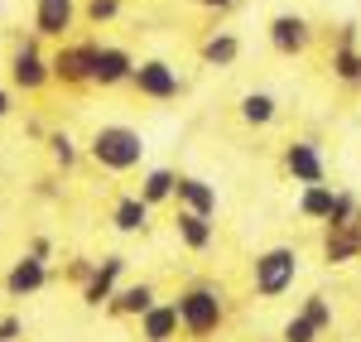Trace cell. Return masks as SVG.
<instances>
[{
	"label": "cell",
	"mask_w": 361,
	"mask_h": 342,
	"mask_svg": "<svg viewBox=\"0 0 361 342\" xmlns=\"http://www.w3.org/2000/svg\"><path fill=\"white\" fill-rule=\"evenodd\" d=\"M323 256H328V265H347V260L361 256V207L347 217V222H333V227H328Z\"/></svg>",
	"instance_id": "6"
},
{
	"label": "cell",
	"mask_w": 361,
	"mask_h": 342,
	"mask_svg": "<svg viewBox=\"0 0 361 342\" xmlns=\"http://www.w3.org/2000/svg\"><path fill=\"white\" fill-rule=\"evenodd\" d=\"M173 198H178V212H197V217H212L217 212V188L207 178H193V173H183L173 183Z\"/></svg>",
	"instance_id": "12"
},
{
	"label": "cell",
	"mask_w": 361,
	"mask_h": 342,
	"mask_svg": "<svg viewBox=\"0 0 361 342\" xmlns=\"http://www.w3.org/2000/svg\"><path fill=\"white\" fill-rule=\"evenodd\" d=\"M140 338L145 342H173L178 338V309L173 304H154L149 314L140 318Z\"/></svg>",
	"instance_id": "16"
},
{
	"label": "cell",
	"mask_w": 361,
	"mask_h": 342,
	"mask_svg": "<svg viewBox=\"0 0 361 342\" xmlns=\"http://www.w3.org/2000/svg\"><path fill=\"white\" fill-rule=\"evenodd\" d=\"M299 314H304L308 323L318 328V333H328V328H333V304H328V294H308Z\"/></svg>",
	"instance_id": "24"
},
{
	"label": "cell",
	"mask_w": 361,
	"mask_h": 342,
	"mask_svg": "<svg viewBox=\"0 0 361 342\" xmlns=\"http://www.w3.org/2000/svg\"><path fill=\"white\" fill-rule=\"evenodd\" d=\"M154 304H159V299H154V289L140 280V285H121V289H116L106 309H111L116 318H145L149 309H154Z\"/></svg>",
	"instance_id": "14"
},
{
	"label": "cell",
	"mask_w": 361,
	"mask_h": 342,
	"mask_svg": "<svg viewBox=\"0 0 361 342\" xmlns=\"http://www.w3.org/2000/svg\"><path fill=\"white\" fill-rule=\"evenodd\" d=\"M284 169L294 173V183L313 188V183H323V154H318L308 140H294L289 149H284Z\"/></svg>",
	"instance_id": "13"
},
{
	"label": "cell",
	"mask_w": 361,
	"mask_h": 342,
	"mask_svg": "<svg viewBox=\"0 0 361 342\" xmlns=\"http://www.w3.org/2000/svg\"><path fill=\"white\" fill-rule=\"evenodd\" d=\"M92 270H97V260H73V265H68V280H73V285H87Z\"/></svg>",
	"instance_id": "29"
},
{
	"label": "cell",
	"mask_w": 361,
	"mask_h": 342,
	"mask_svg": "<svg viewBox=\"0 0 361 342\" xmlns=\"http://www.w3.org/2000/svg\"><path fill=\"white\" fill-rule=\"evenodd\" d=\"M299 275V251L294 246H270L265 256H255V294L260 299H279Z\"/></svg>",
	"instance_id": "3"
},
{
	"label": "cell",
	"mask_w": 361,
	"mask_h": 342,
	"mask_svg": "<svg viewBox=\"0 0 361 342\" xmlns=\"http://www.w3.org/2000/svg\"><path fill=\"white\" fill-rule=\"evenodd\" d=\"M202 5H212V10H231V0H202Z\"/></svg>",
	"instance_id": "32"
},
{
	"label": "cell",
	"mask_w": 361,
	"mask_h": 342,
	"mask_svg": "<svg viewBox=\"0 0 361 342\" xmlns=\"http://www.w3.org/2000/svg\"><path fill=\"white\" fill-rule=\"evenodd\" d=\"M54 73H49V58H39V49L34 44H25V49H15V58H10V83L25 87V92H39V87L49 83Z\"/></svg>",
	"instance_id": "11"
},
{
	"label": "cell",
	"mask_w": 361,
	"mask_h": 342,
	"mask_svg": "<svg viewBox=\"0 0 361 342\" xmlns=\"http://www.w3.org/2000/svg\"><path fill=\"white\" fill-rule=\"evenodd\" d=\"M49 285V260L39 256H20L10 265V275H5V289H10V299H29V294H39V289Z\"/></svg>",
	"instance_id": "9"
},
{
	"label": "cell",
	"mask_w": 361,
	"mask_h": 342,
	"mask_svg": "<svg viewBox=\"0 0 361 342\" xmlns=\"http://www.w3.org/2000/svg\"><path fill=\"white\" fill-rule=\"evenodd\" d=\"M111 222H116V231L135 236V231H145V227H149V207L140 202V193H130V198H121V202L111 207Z\"/></svg>",
	"instance_id": "18"
},
{
	"label": "cell",
	"mask_w": 361,
	"mask_h": 342,
	"mask_svg": "<svg viewBox=\"0 0 361 342\" xmlns=\"http://www.w3.org/2000/svg\"><path fill=\"white\" fill-rule=\"evenodd\" d=\"M20 333H25V318H20V314L0 318V342H20Z\"/></svg>",
	"instance_id": "28"
},
{
	"label": "cell",
	"mask_w": 361,
	"mask_h": 342,
	"mask_svg": "<svg viewBox=\"0 0 361 342\" xmlns=\"http://www.w3.org/2000/svg\"><path fill=\"white\" fill-rule=\"evenodd\" d=\"M270 39H275L279 54H304L313 34H308V25L299 15H275V20H270Z\"/></svg>",
	"instance_id": "15"
},
{
	"label": "cell",
	"mask_w": 361,
	"mask_h": 342,
	"mask_svg": "<svg viewBox=\"0 0 361 342\" xmlns=\"http://www.w3.org/2000/svg\"><path fill=\"white\" fill-rule=\"evenodd\" d=\"M173 183H178V173H173V169H149L145 178H140V202H145V207L169 202V198H173Z\"/></svg>",
	"instance_id": "19"
},
{
	"label": "cell",
	"mask_w": 361,
	"mask_h": 342,
	"mask_svg": "<svg viewBox=\"0 0 361 342\" xmlns=\"http://www.w3.org/2000/svg\"><path fill=\"white\" fill-rule=\"evenodd\" d=\"M49 251H54V246H49V236H34V246H29V256L49 260Z\"/></svg>",
	"instance_id": "30"
},
{
	"label": "cell",
	"mask_w": 361,
	"mask_h": 342,
	"mask_svg": "<svg viewBox=\"0 0 361 342\" xmlns=\"http://www.w3.org/2000/svg\"><path fill=\"white\" fill-rule=\"evenodd\" d=\"M236 54H241V44H236L231 34H217V39H207V44H202V58H207V63H217V68L236 63Z\"/></svg>",
	"instance_id": "23"
},
{
	"label": "cell",
	"mask_w": 361,
	"mask_h": 342,
	"mask_svg": "<svg viewBox=\"0 0 361 342\" xmlns=\"http://www.w3.org/2000/svg\"><path fill=\"white\" fill-rule=\"evenodd\" d=\"M92 54H97V44H68V49H58V54H54L49 73H54L58 83H68V87L92 83Z\"/></svg>",
	"instance_id": "7"
},
{
	"label": "cell",
	"mask_w": 361,
	"mask_h": 342,
	"mask_svg": "<svg viewBox=\"0 0 361 342\" xmlns=\"http://www.w3.org/2000/svg\"><path fill=\"white\" fill-rule=\"evenodd\" d=\"M121 15V0H87V20H97V25H106Z\"/></svg>",
	"instance_id": "27"
},
{
	"label": "cell",
	"mask_w": 361,
	"mask_h": 342,
	"mask_svg": "<svg viewBox=\"0 0 361 342\" xmlns=\"http://www.w3.org/2000/svg\"><path fill=\"white\" fill-rule=\"evenodd\" d=\"M130 73H135V58L126 54V49H116V44H97V54H92V83L102 87H121L130 83Z\"/></svg>",
	"instance_id": "8"
},
{
	"label": "cell",
	"mask_w": 361,
	"mask_h": 342,
	"mask_svg": "<svg viewBox=\"0 0 361 342\" xmlns=\"http://www.w3.org/2000/svg\"><path fill=\"white\" fill-rule=\"evenodd\" d=\"M337 78H342V83H361V58L352 54V49H337Z\"/></svg>",
	"instance_id": "26"
},
{
	"label": "cell",
	"mask_w": 361,
	"mask_h": 342,
	"mask_svg": "<svg viewBox=\"0 0 361 342\" xmlns=\"http://www.w3.org/2000/svg\"><path fill=\"white\" fill-rule=\"evenodd\" d=\"M178 241L188 246V251H207L212 246V236H217V227H212V217H197V212H178Z\"/></svg>",
	"instance_id": "17"
},
{
	"label": "cell",
	"mask_w": 361,
	"mask_h": 342,
	"mask_svg": "<svg viewBox=\"0 0 361 342\" xmlns=\"http://www.w3.org/2000/svg\"><path fill=\"white\" fill-rule=\"evenodd\" d=\"M78 20V0H39L34 5V34L44 39H63Z\"/></svg>",
	"instance_id": "10"
},
{
	"label": "cell",
	"mask_w": 361,
	"mask_h": 342,
	"mask_svg": "<svg viewBox=\"0 0 361 342\" xmlns=\"http://www.w3.org/2000/svg\"><path fill=\"white\" fill-rule=\"evenodd\" d=\"M241 116H246L250 126H270V121H275V97H270V92H246Z\"/></svg>",
	"instance_id": "21"
},
{
	"label": "cell",
	"mask_w": 361,
	"mask_h": 342,
	"mask_svg": "<svg viewBox=\"0 0 361 342\" xmlns=\"http://www.w3.org/2000/svg\"><path fill=\"white\" fill-rule=\"evenodd\" d=\"M130 87H135L140 97H149V102H169V97H178V73L169 68L164 58H149V63H135V73H130Z\"/></svg>",
	"instance_id": "4"
},
{
	"label": "cell",
	"mask_w": 361,
	"mask_h": 342,
	"mask_svg": "<svg viewBox=\"0 0 361 342\" xmlns=\"http://www.w3.org/2000/svg\"><path fill=\"white\" fill-rule=\"evenodd\" d=\"M10 106H15V102H10V92H5V87H0V121H5V116H10Z\"/></svg>",
	"instance_id": "31"
},
{
	"label": "cell",
	"mask_w": 361,
	"mask_h": 342,
	"mask_svg": "<svg viewBox=\"0 0 361 342\" xmlns=\"http://www.w3.org/2000/svg\"><path fill=\"white\" fill-rule=\"evenodd\" d=\"M173 309H178V328L188 333V338H212L217 328H222V289L212 285H188L178 299H173Z\"/></svg>",
	"instance_id": "1"
},
{
	"label": "cell",
	"mask_w": 361,
	"mask_h": 342,
	"mask_svg": "<svg viewBox=\"0 0 361 342\" xmlns=\"http://www.w3.org/2000/svg\"><path fill=\"white\" fill-rule=\"evenodd\" d=\"M279 342H318V328L308 323L304 314H294L289 323H284V333H279Z\"/></svg>",
	"instance_id": "25"
},
{
	"label": "cell",
	"mask_w": 361,
	"mask_h": 342,
	"mask_svg": "<svg viewBox=\"0 0 361 342\" xmlns=\"http://www.w3.org/2000/svg\"><path fill=\"white\" fill-rule=\"evenodd\" d=\"M87 154L106 173H126V169L140 164L145 140H140V130H130V126H102V130L92 135V145H87Z\"/></svg>",
	"instance_id": "2"
},
{
	"label": "cell",
	"mask_w": 361,
	"mask_h": 342,
	"mask_svg": "<svg viewBox=\"0 0 361 342\" xmlns=\"http://www.w3.org/2000/svg\"><path fill=\"white\" fill-rule=\"evenodd\" d=\"M49 154H54L58 169H73V164H78V140H73L68 130H49Z\"/></svg>",
	"instance_id": "22"
},
{
	"label": "cell",
	"mask_w": 361,
	"mask_h": 342,
	"mask_svg": "<svg viewBox=\"0 0 361 342\" xmlns=\"http://www.w3.org/2000/svg\"><path fill=\"white\" fill-rule=\"evenodd\" d=\"M121 275H126V256H102V260H97L92 280L82 285V304H87V309L111 304V294L121 289Z\"/></svg>",
	"instance_id": "5"
},
{
	"label": "cell",
	"mask_w": 361,
	"mask_h": 342,
	"mask_svg": "<svg viewBox=\"0 0 361 342\" xmlns=\"http://www.w3.org/2000/svg\"><path fill=\"white\" fill-rule=\"evenodd\" d=\"M333 188H328V183H313V188H304V193H299V212H304V217H313V222H328V217H333Z\"/></svg>",
	"instance_id": "20"
}]
</instances>
